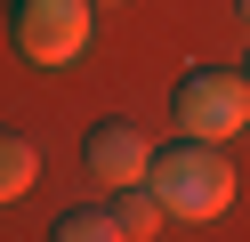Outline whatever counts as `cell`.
Here are the masks:
<instances>
[{
  "label": "cell",
  "instance_id": "8",
  "mask_svg": "<svg viewBox=\"0 0 250 242\" xmlns=\"http://www.w3.org/2000/svg\"><path fill=\"white\" fill-rule=\"evenodd\" d=\"M234 16H242V24H250V0H234Z\"/></svg>",
  "mask_w": 250,
  "mask_h": 242
},
{
  "label": "cell",
  "instance_id": "1",
  "mask_svg": "<svg viewBox=\"0 0 250 242\" xmlns=\"http://www.w3.org/2000/svg\"><path fill=\"white\" fill-rule=\"evenodd\" d=\"M146 186L162 194L169 218H218L234 202V161L218 154V137H178L169 154H153Z\"/></svg>",
  "mask_w": 250,
  "mask_h": 242
},
{
  "label": "cell",
  "instance_id": "5",
  "mask_svg": "<svg viewBox=\"0 0 250 242\" xmlns=\"http://www.w3.org/2000/svg\"><path fill=\"white\" fill-rule=\"evenodd\" d=\"M113 218H121V242H146V234H162V218H169V210H162V194L137 177V186H121Z\"/></svg>",
  "mask_w": 250,
  "mask_h": 242
},
{
  "label": "cell",
  "instance_id": "3",
  "mask_svg": "<svg viewBox=\"0 0 250 242\" xmlns=\"http://www.w3.org/2000/svg\"><path fill=\"white\" fill-rule=\"evenodd\" d=\"M89 0H24L17 8V48L33 65H73L89 48Z\"/></svg>",
  "mask_w": 250,
  "mask_h": 242
},
{
  "label": "cell",
  "instance_id": "7",
  "mask_svg": "<svg viewBox=\"0 0 250 242\" xmlns=\"http://www.w3.org/2000/svg\"><path fill=\"white\" fill-rule=\"evenodd\" d=\"M49 234H57V242H113V234H121V218H113V210H97V202H81V210H65Z\"/></svg>",
  "mask_w": 250,
  "mask_h": 242
},
{
  "label": "cell",
  "instance_id": "4",
  "mask_svg": "<svg viewBox=\"0 0 250 242\" xmlns=\"http://www.w3.org/2000/svg\"><path fill=\"white\" fill-rule=\"evenodd\" d=\"M81 154H89V170H97L105 186H137V177L153 170V145H146V129H137V121H97Z\"/></svg>",
  "mask_w": 250,
  "mask_h": 242
},
{
  "label": "cell",
  "instance_id": "6",
  "mask_svg": "<svg viewBox=\"0 0 250 242\" xmlns=\"http://www.w3.org/2000/svg\"><path fill=\"white\" fill-rule=\"evenodd\" d=\"M33 177H41V154L17 137V129H0V202H17Z\"/></svg>",
  "mask_w": 250,
  "mask_h": 242
},
{
  "label": "cell",
  "instance_id": "2",
  "mask_svg": "<svg viewBox=\"0 0 250 242\" xmlns=\"http://www.w3.org/2000/svg\"><path fill=\"white\" fill-rule=\"evenodd\" d=\"M178 129L186 137H234V129H250V73H218V65H202V73L178 81Z\"/></svg>",
  "mask_w": 250,
  "mask_h": 242
}]
</instances>
